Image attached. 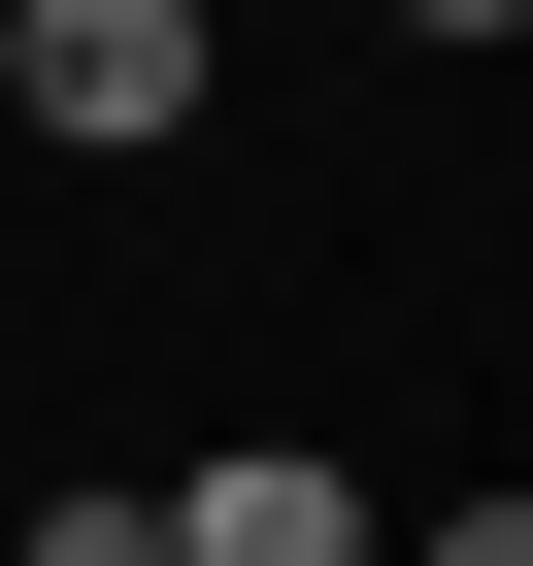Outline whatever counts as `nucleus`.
Instances as JSON below:
<instances>
[{
  "label": "nucleus",
  "mask_w": 533,
  "mask_h": 566,
  "mask_svg": "<svg viewBox=\"0 0 533 566\" xmlns=\"http://www.w3.org/2000/svg\"><path fill=\"white\" fill-rule=\"evenodd\" d=\"M34 134H67V167L200 134V0H34Z\"/></svg>",
  "instance_id": "obj_1"
},
{
  "label": "nucleus",
  "mask_w": 533,
  "mask_h": 566,
  "mask_svg": "<svg viewBox=\"0 0 533 566\" xmlns=\"http://www.w3.org/2000/svg\"><path fill=\"white\" fill-rule=\"evenodd\" d=\"M400 566H533V500H433V533H400Z\"/></svg>",
  "instance_id": "obj_4"
},
{
  "label": "nucleus",
  "mask_w": 533,
  "mask_h": 566,
  "mask_svg": "<svg viewBox=\"0 0 533 566\" xmlns=\"http://www.w3.org/2000/svg\"><path fill=\"white\" fill-rule=\"evenodd\" d=\"M34 566H167V500H34Z\"/></svg>",
  "instance_id": "obj_3"
},
{
  "label": "nucleus",
  "mask_w": 533,
  "mask_h": 566,
  "mask_svg": "<svg viewBox=\"0 0 533 566\" xmlns=\"http://www.w3.org/2000/svg\"><path fill=\"white\" fill-rule=\"evenodd\" d=\"M167 566H400V533H367V467H334V433H233V467L167 500Z\"/></svg>",
  "instance_id": "obj_2"
},
{
  "label": "nucleus",
  "mask_w": 533,
  "mask_h": 566,
  "mask_svg": "<svg viewBox=\"0 0 533 566\" xmlns=\"http://www.w3.org/2000/svg\"><path fill=\"white\" fill-rule=\"evenodd\" d=\"M0 134H34V34H0Z\"/></svg>",
  "instance_id": "obj_5"
}]
</instances>
